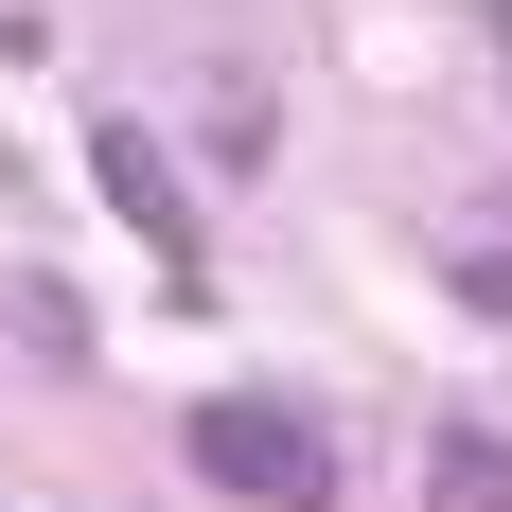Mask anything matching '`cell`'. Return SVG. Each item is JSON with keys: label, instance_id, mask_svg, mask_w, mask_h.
Returning <instances> with one entry per match:
<instances>
[{"label": "cell", "instance_id": "cell-1", "mask_svg": "<svg viewBox=\"0 0 512 512\" xmlns=\"http://www.w3.org/2000/svg\"><path fill=\"white\" fill-rule=\"evenodd\" d=\"M195 477L212 495H265V512H336V424L283 407V389H212L195 407Z\"/></svg>", "mask_w": 512, "mask_h": 512}, {"label": "cell", "instance_id": "cell-2", "mask_svg": "<svg viewBox=\"0 0 512 512\" xmlns=\"http://www.w3.org/2000/svg\"><path fill=\"white\" fill-rule=\"evenodd\" d=\"M89 177H106V212L159 248V283H195V265H212V212H195V177H177V142H159V124H124V106H106V124H89Z\"/></svg>", "mask_w": 512, "mask_h": 512}, {"label": "cell", "instance_id": "cell-4", "mask_svg": "<svg viewBox=\"0 0 512 512\" xmlns=\"http://www.w3.org/2000/svg\"><path fill=\"white\" fill-rule=\"evenodd\" d=\"M460 283H477V301H495V318H512V248H477V265H460Z\"/></svg>", "mask_w": 512, "mask_h": 512}, {"label": "cell", "instance_id": "cell-3", "mask_svg": "<svg viewBox=\"0 0 512 512\" xmlns=\"http://www.w3.org/2000/svg\"><path fill=\"white\" fill-rule=\"evenodd\" d=\"M424 512H512V442L495 424H442L424 442Z\"/></svg>", "mask_w": 512, "mask_h": 512}]
</instances>
